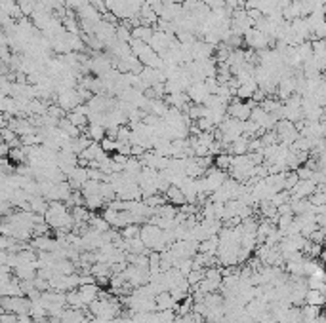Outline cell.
I'll return each mask as SVG.
<instances>
[{"label":"cell","instance_id":"cell-1","mask_svg":"<svg viewBox=\"0 0 326 323\" xmlns=\"http://www.w3.org/2000/svg\"><path fill=\"white\" fill-rule=\"evenodd\" d=\"M244 44L248 46L250 50H256V52H261V50H269V44H271V37L265 34L263 30L259 29H250L246 34H244Z\"/></svg>","mask_w":326,"mask_h":323},{"label":"cell","instance_id":"cell-2","mask_svg":"<svg viewBox=\"0 0 326 323\" xmlns=\"http://www.w3.org/2000/svg\"><path fill=\"white\" fill-rule=\"evenodd\" d=\"M317 190H319V183L315 179H300L296 188L292 190V198L294 200H309Z\"/></svg>","mask_w":326,"mask_h":323},{"label":"cell","instance_id":"cell-3","mask_svg":"<svg viewBox=\"0 0 326 323\" xmlns=\"http://www.w3.org/2000/svg\"><path fill=\"white\" fill-rule=\"evenodd\" d=\"M187 95L195 105H204V101L210 97V91H208L204 82H193L187 88Z\"/></svg>","mask_w":326,"mask_h":323},{"label":"cell","instance_id":"cell-4","mask_svg":"<svg viewBox=\"0 0 326 323\" xmlns=\"http://www.w3.org/2000/svg\"><path fill=\"white\" fill-rule=\"evenodd\" d=\"M155 302H157V312H164V310H175L177 302L174 301V297L170 291H162L155 297Z\"/></svg>","mask_w":326,"mask_h":323},{"label":"cell","instance_id":"cell-5","mask_svg":"<svg viewBox=\"0 0 326 323\" xmlns=\"http://www.w3.org/2000/svg\"><path fill=\"white\" fill-rule=\"evenodd\" d=\"M164 196H166L168 203H174V205H183V203H187V198L183 194V190L180 187H175V185H172V187L168 188L166 192H164Z\"/></svg>","mask_w":326,"mask_h":323},{"label":"cell","instance_id":"cell-6","mask_svg":"<svg viewBox=\"0 0 326 323\" xmlns=\"http://www.w3.org/2000/svg\"><path fill=\"white\" fill-rule=\"evenodd\" d=\"M84 135L90 137L94 143H101V141L107 137V128L98 126V124H90V126L86 128V131H84Z\"/></svg>","mask_w":326,"mask_h":323},{"label":"cell","instance_id":"cell-7","mask_svg":"<svg viewBox=\"0 0 326 323\" xmlns=\"http://www.w3.org/2000/svg\"><path fill=\"white\" fill-rule=\"evenodd\" d=\"M305 304H311V306H319L322 308L326 304V295L319 289H309L305 295Z\"/></svg>","mask_w":326,"mask_h":323},{"label":"cell","instance_id":"cell-8","mask_svg":"<svg viewBox=\"0 0 326 323\" xmlns=\"http://www.w3.org/2000/svg\"><path fill=\"white\" fill-rule=\"evenodd\" d=\"M258 88H259V86H258V82H256V80H250V82L241 84V88L236 90V97L246 99V101H248V99L254 97V93L258 91Z\"/></svg>","mask_w":326,"mask_h":323},{"label":"cell","instance_id":"cell-9","mask_svg":"<svg viewBox=\"0 0 326 323\" xmlns=\"http://www.w3.org/2000/svg\"><path fill=\"white\" fill-rule=\"evenodd\" d=\"M233 160H235V156L233 154H229V152H221V154H218L216 158H214V165L216 167H220L221 171H227L233 167Z\"/></svg>","mask_w":326,"mask_h":323},{"label":"cell","instance_id":"cell-10","mask_svg":"<svg viewBox=\"0 0 326 323\" xmlns=\"http://www.w3.org/2000/svg\"><path fill=\"white\" fill-rule=\"evenodd\" d=\"M121 234H122V238H124V240H134V238H139V236H141V226L139 225H128V226H124V228H122Z\"/></svg>","mask_w":326,"mask_h":323},{"label":"cell","instance_id":"cell-11","mask_svg":"<svg viewBox=\"0 0 326 323\" xmlns=\"http://www.w3.org/2000/svg\"><path fill=\"white\" fill-rule=\"evenodd\" d=\"M101 147H103V151L105 152H116V149H118V141H116V139H111V137H105V139L101 141Z\"/></svg>","mask_w":326,"mask_h":323},{"label":"cell","instance_id":"cell-12","mask_svg":"<svg viewBox=\"0 0 326 323\" xmlns=\"http://www.w3.org/2000/svg\"><path fill=\"white\" fill-rule=\"evenodd\" d=\"M17 319H19V316L14 314V312H4L2 317H0V321L2 323H17Z\"/></svg>","mask_w":326,"mask_h":323},{"label":"cell","instance_id":"cell-13","mask_svg":"<svg viewBox=\"0 0 326 323\" xmlns=\"http://www.w3.org/2000/svg\"><path fill=\"white\" fill-rule=\"evenodd\" d=\"M206 6L210 10H220V8H225V0H202Z\"/></svg>","mask_w":326,"mask_h":323},{"label":"cell","instance_id":"cell-14","mask_svg":"<svg viewBox=\"0 0 326 323\" xmlns=\"http://www.w3.org/2000/svg\"><path fill=\"white\" fill-rule=\"evenodd\" d=\"M320 263L326 266V247H324V251H322V255H320Z\"/></svg>","mask_w":326,"mask_h":323}]
</instances>
